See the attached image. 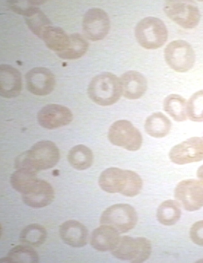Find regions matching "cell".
<instances>
[{"label": "cell", "mask_w": 203, "mask_h": 263, "mask_svg": "<svg viewBox=\"0 0 203 263\" xmlns=\"http://www.w3.org/2000/svg\"><path fill=\"white\" fill-rule=\"evenodd\" d=\"M73 115L67 107L55 104H50L43 107L38 112L37 120L43 128L53 129L69 124Z\"/></svg>", "instance_id": "cell-13"}, {"label": "cell", "mask_w": 203, "mask_h": 263, "mask_svg": "<svg viewBox=\"0 0 203 263\" xmlns=\"http://www.w3.org/2000/svg\"><path fill=\"white\" fill-rule=\"evenodd\" d=\"M174 196L187 211H194L203 206V180L186 179L179 182Z\"/></svg>", "instance_id": "cell-10"}, {"label": "cell", "mask_w": 203, "mask_h": 263, "mask_svg": "<svg viewBox=\"0 0 203 263\" xmlns=\"http://www.w3.org/2000/svg\"><path fill=\"white\" fill-rule=\"evenodd\" d=\"M59 157V149L54 143L42 140L19 155L15 160L14 166L16 169H27L37 173L38 171L54 167Z\"/></svg>", "instance_id": "cell-2"}, {"label": "cell", "mask_w": 203, "mask_h": 263, "mask_svg": "<svg viewBox=\"0 0 203 263\" xmlns=\"http://www.w3.org/2000/svg\"><path fill=\"white\" fill-rule=\"evenodd\" d=\"M21 74L15 68L9 65L0 67V94L5 98L18 96L22 90Z\"/></svg>", "instance_id": "cell-16"}, {"label": "cell", "mask_w": 203, "mask_h": 263, "mask_svg": "<svg viewBox=\"0 0 203 263\" xmlns=\"http://www.w3.org/2000/svg\"><path fill=\"white\" fill-rule=\"evenodd\" d=\"M197 176L201 180H203V165L199 167L197 171Z\"/></svg>", "instance_id": "cell-32"}, {"label": "cell", "mask_w": 203, "mask_h": 263, "mask_svg": "<svg viewBox=\"0 0 203 263\" xmlns=\"http://www.w3.org/2000/svg\"><path fill=\"white\" fill-rule=\"evenodd\" d=\"M88 94L95 103L103 106L116 103L122 95L119 78L110 72L99 74L91 80Z\"/></svg>", "instance_id": "cell-3"}, {"label": "cell", "mask_w": 203, "mask_h": 263, "mask_svg": "<svg viewBox=\"0 0 203 263\" xmlns=\"http://www.w3.org/2000/svg\"><path fill=\"white\" fill-rule=\"evenodd\" d=\"M28 90L32 94L45 96L54 89L55 78L53 73L45 67H35L30 70L25 75Z\"/></svg>", "instance_id": "cell-14"}, {"label": "cell", "mask_w": 203, "mask_h": 263, "mask_svg": "<svg viewBox=\"0 0 203 263\" xmlns=\"http://www.w3.org/2000/svg\"><path fill=\"white\" fill-rule=\"evenodd\" d=\"M135 35L141 46L147 49H156L166 43L168 30L161 19L149 16L137 23L135 29Z\"/></svg>", "instance_id": "cell-4"}, {"label": "cell", "mask_w": 203, "mask_h": 263, "mask_svg": "<svg viewBox=\"0 0 203 263\" xmlns=\"http://www.w3.org/2000/svg\"><path fill=\"white\" fill-rule=\"evenodd\" d=\"M39 257L37 253L31 246L18 245L9 251L6 257L1 259V262H37Z\"/></svg>", "instance_id": "cell-28"}, {"label": "cell", "mask_w": 203, "mask_h": 263, "mask_svg": "<svg viewBox=\"0 0 203 263\" xmlns=\"http://www.w3.org/2000/svg\"><path fill=\"white\" fill-rule=\"evenodd\" d=\"M164 10L169 18L186 29L195 28L200 20L198 8L190 1H167Z\"/></svg>", "instance_id": "cell-9"}, {"label": "cell", "mask_w": 203, "mask_h": 263, "mask_svg": "<svg viewBox=\"0 0 203 263\" xmlns=\"http://www.w3.org/2000/svg\"><path fill=\"white\" fill-rule=\"evenodd\" d=\"M137 222L135 209L126 204H117L107 208L102 214L100 223L113 227L119 233L129 231Z\"/></svg>", "instance_id": "cell-6"}, {"label": "cell", "mask_w": 203, "mask_h": 263, "mask_svg": "<svg viewBox=\"0 0 203 263\" xmlns=\"http://www.w3.org/2000/svg\"><path fill=\"white\" fill-rule=\"evenodd\" d=\"M119 234L113 227L102 225L92 232L90 244L93 248L99 251H111L119 239Z\"/></svg>", "instance_id": "cell-19"}, {"label": "cell", "mask_w": 203, "mask_h": 263, "mask_svg": "<svg viewBox=\"0 0 203 263\" xmlns=\"http://www.w3.org/2000/svg\"><path fill=\"white\" fill-rule=\"evenodd\" d=\"M164 109L174 120L183 122L187 119L186 100L178 94H172L164 101Z\"/></svg>", "instance_id": "cell-24"}, {"label": "cell", "mask_w": 203, "mask_h": 263, "mask_svg": "<svg viewBox=\"0 0 203 263\" xmlns=\"http://www.w3.org/2000/svg\"><path fill=\"white\" fill-rule=\"evenodd\" d=\"M61 239L67 245L79 248L87 242L88 232L81 222L75 220H69L63 222L59 228Z\"/></svg>", "instance_id": "cell-17"}, {"label": "cell", "mask_w": 203, "mask_h": 263, "mask_svg": "<svg viewBox=\"0 0 203 263\" xmlns=\"http://www.w3.org/2000/svg\"><path fill=\"white\" fill-rule=\"evenodd\" d=\"M55 197L54 190L47 181L38 179L27 192L22 194L24 203L32 208H43L50 205Z\"/></svg>", "instance_id": "cell-15"}, {"label": "cell", "mask_w": 203, "mask_h": 263, "mask_svg": "<svg viewBox=\"0 0 203 263\" xmlns=\"http://www.w3.org/2000/svg\"><path fill=\"white\" fill-rule=\"evenodd\" d=\"M108 137L113 145L131 151L139 150L143 143L139 131L126 119L118 120L113 123L109 129Z\"/></svg>", "instance_id": "cell-7"}, {"label": "cell", "mask_w": 203, "mask_h": 263, "mask_svg": "<svg viewBox=\"0 0 203 263\" xmlns=\"http://www.w3.org/2000/svg\"><path fill=\"white\" fill-rule=\"evenodd\" d=\"M98 184L102 190L110 193H119L128 197L138 195L143 187V180L136 172L116 167L102 172Z\"/></svg>", "instance_id": "cell-1"}, {"label": "cell", "mask_w": 203, "mask_h": 263, "mask_svg": "<svg viewBox=\"0 0 203 263\" xmlns=\"http://www.w3.org/2000/svg\"><path fill=\"white\" fill-rule=\"evenodd\" d=\"M171 161L178 165L198 162L203 159V137H191L175 146L170 151Z\"/></svg>", "instance_id": "cell-12"}, {"label": "cell", "mask_w": 203, "mask_h": 263, "mask_svg": "<svg viewBox=\"0 0 203 263\" xmlns=\"http://www.w3.org/2000/svg\"><path fill=\"white\" fill-rule=\"evenodd\" d=\"M70 41L67 47L57 53L58 56L66 59H74L82 57L87 52L89 43L81 34L74 33L69 35Z\"/></svg>", "instance_id": "cell-25"}, {"label": "cell", "mask_w": 203, "mask_h": 263, "mask_svg": "<svg viewBox=\"0 0 203 263\" xmlns=\"http://www.w3.org/2000/svg\"><path fill=\"white\" fill-rule=\"evenodd\" d=\"M24 16L29 28L40 38L44 31L51 26V23L46 14L34 6H30Z\"/></svg>", "instance_id": "cell-22"}, {"label": "cell", "mask_w": 203, "mask_h": 263, "mask_svg": "<svg viewBox=\"0 0 203 263\" xmlns=\"http://www.w3.org/2000/svg\"><path fill=\"white\" fill-rule=\"evenodd\" d=\"M47 231L38 224H31L26 226L21 231L19 240L24 245L38 247L46 240Z\"/></svg>", "instance_id": "cell-27"}, {"label": "cell", "mask_w": 203, "mask_h": 263, "mask_svg": "<svg viewBox=\"0 0 203 263\" xmlns=\"http://www.w3.org/2000/svg\"><path fill=\"white\" fill-rule=\"evenodd\" d=\"M83 30L85 36L93 41L105 38L110 29V19L107 13L102 9L93 8L85 14L83 20Z\"/></svg>", "instance_id": "cell-11"}, {"label": "cell", "mask_w": 203, "mask_h": 263, "mask_svg": "<svg viewBox=\"0 0 203 263\" xmlns=\"http://www.w3.org/2000/svg\"><path fill=\"white\" fill-rule=\"evenodd\" d=\"M164 56L168 66L175 71L185 72L193 66L195 55L191 46L183 40H175L165 48Z\"/></svg>", "instance_id": "cell-8"}, {"label": "cell", "mask_w": 203, "mask_h": 263, "mask_svg": "<svg viewBox=\"0 0 203 263\" xmlns=\"http://www.w3.org/2000/svg\"><path fill=\"white\" fill-rule=\"evenodd\" d=\"M37 172L27 169H16L11 175L10 184L14 189L23 194L38 180Z\"/></svg>", "instance_id": "cell-29"}, {"label": "cell", "mask_w": 203, "mask_h": 263, "mask_svg": "<svg viewBox=\"0 0 203 263\" xmlns=\"http://www.w3.org/2000/svg\"><path fill=\"white\" fill-rule=\"evenodd\" d=\"M122 95L129 99L141 97L147 89V81L141 73L135 71L124 73L119 78Z\"/></svg>", "instance_id": "cell-18"}, {"label": "cell", "mask_w": 203, "mask_h": 263, "mask_svg": "<svg viewBox=\"0 0 203 263\" xmlns=\"http://www.w3.org/2000/svg\"><path fill=\"white\" fill-rule=\"evenodd\" d=\"M151 251V243L147 238L123 236L119 237L111 253L118 259L141 263L149 257Z\"/></svg>", "instance_id": "cell-5"}, {"label": "cell", "mask_w": 203, "mask_h": 263, "mask_svg": "<svg viewBox=\"0 0 203 263\" xmlns=\"http://www.w3.org/2000/svg\"><path fill=\"white\" fill-rule=\"evenodd\" d=\"M181 216V210L178 203L173 200L163 202L158 207L156 216L158 221L165 226L176 224Z\"/></svg>", "instance_id": "cell-26"}, {"label": "cell", "mask_w": 203, "mask_h": 263, "mask_svg": "<svg viewBox=\"0 0 203 263\" xmlns=\"http://www.w3.org/2000/svg\"><path fill=\"white\" fill-rule=\"evenodd\" d=\"M190 236L194 243L203 246V220L197 221L192 226Z\"/></svg>", "instance_id": "cell-31"}, {"label": "cell", "mask_w": 203, "mask_h": 263, "mask_svg": "<svg viewBox=\"0 0 203 263\" xmlns=\"http://www.w3.org/2000/svg\"><path fill=\"white\" fill-rule=\"evenodd\" d=\"M41 38L47 47L56 53L64 51L68 46L69 36L60 27L50 26L44 32Z\"/></svg>", "instance_id": "cell-21"}, {"label": "cell", "mask_w": 203, "mask_h": 263, "mask_svg": "<svg viewBox=\"0 0 203 263\" xmlns=\"http://www.w3.org/2000/svg\"><path fill=\"white\" fill-rule=\"evenodd\" d=\"M144 127L145 131L150 136L155 138H161L169 133L171 123L163 113L155 112L147 118Z\"/></svg>", "instance_id": "cell-20"}, {"label": "cell", "mask_w": 203, "mask_h": 263, "mask_svg": "<svg viewBox=\"0 0 203 263\" xmlns=\"http://www.w3.org/2000/svg\"><path fill=\"white\" fill-rule=\"evenodd\" d=\"M68 160L74 168L83 170L89 168L92 165L93 154L87 146L78 145L72 148L69 151Z\"/></svg>", "instance_id": "cell-23"}, {"label": "cell", "mask_w": 203, "mask_h": 263, "mask_svg": "<svg viewBox=\"0 0 203 263\" xmlns=\"http://www.w3.org/2000/svg\"><path fill=\"white\" fill-rule=\"evenodd\" d=\"M187 114L194 122L203 121V90L194 93L187 103Z\"/></svg>", "instance_id": "cell-30"}]
</instances>
